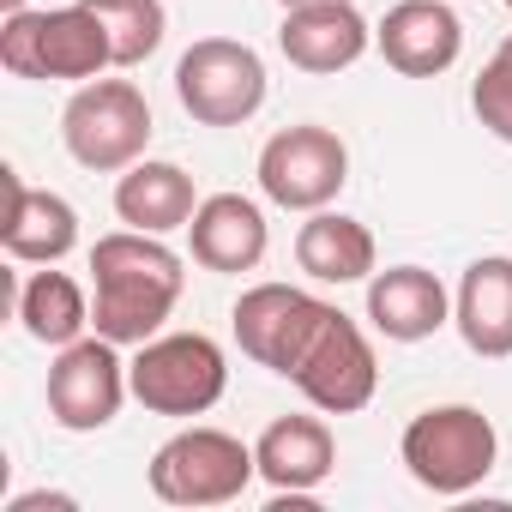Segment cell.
<instances>
[{"label":"cell","instance_id":"cell-1","mask_svg":"<svg viewBox=\"0 0 512 512\" xmlns=\"http://www.w3.org/2000/svg\"><path fill=\"white\" fill-rule=\"evenodd\" d=\"M181 253L163 247V235L145 229H115L91 247V326L109 344H145L163 332V320L181 302Z\"/></svg>","mask_w":512,"mask_h":512},{"label":"cell","instance_id":"cell-2","mask_svg":"<svg viewBox=\"0 0 512 512\" xmlns=\"http://www.w3.org/2000/svg\"><path fill=\"white\" fill-rule=\"evenodd\" d=\"M0 67L13 79H79L91 85L103 67H115V43L109 25L73 0V7H49V13H7L0 19Z\"/></svg>","mask_w":512,"mask_h":512},{"label":"cell","instance_id":"cell-3","mask_svg":"<svg viewBox=\"0 0 512 512\" xmlns=\"http://www.w3.org/2000/svg\"><path fill=\"white\" fill-rule=\"evenodd\" d=\"M404 470L428 488V494H470L494 458H500V434L476 404H434L404 428Z\"/></svg>","mask_w":512,"mask_h":512},{"label":"cell","instance_id":"cell-4","mask_svg":"<svg viewBox=\"0 0 512 512\" xmlns=\"http://www.w3.org/2000/svg\"><path fill=\"white\" fill-rule=\"evenodd\" d=\"M61 139L79 169L121 175L151 145V103L133 79H91L73 91V103L61 115Z\"/></svg>","mask_w":512,"mask_h":512},{"label":"cell","instance_id":"cell-5","mask_svg":"<svg viewBox=\"0 0 512 512\" xmlns=\"http://www.w3.org/2000/svg\"><path fill=\"white\" fill-rule=\"evenodd\" d=\"M253 476H260L253 446L223 428H181L151 458V494L163 506H229L247 494Z\"/></svg>","mask_w":512,"mask_h":512},{"label":"cell","instance_id":"cell-6","mask_svg":"<svg viewBox=\"0 0 512 512\" xmlns=\"http://www.w3.org/2000/svg\"><path fill=\"white\" fill-rule=\"evenodd\" d=\"M127 386L151 416H205L223 398L229 368L205 332H169L139 344V356L127 362Z\"/></svg>","mask_w":512,"mask_h":512},{"label":"cell","instance_id":"cell-7","mask_svg":"<svg viewBox=\"0 0 512 512\" xmlns=\"http://www.w3.org/2000/svg\"><path fill=\"white\" fill-rule=\"evenodd\" d=\"M175 97L199 127H241L266 103V61L235 37H199L175 61Z\"/></svg>","mask_w":512,"mask_h":512},{"label":"cell","instance_id":"cell-8","mask_svg":"<svg viewBox=\"0 0 512 512\" xmlns=\"http://www.w3.org/2000/svg\"><path fill=\"white\" fill-rule=\"evenodd\" d=\"M284 380H296L302 398H308L314 410H326V416H350V410H362V404L374 398V386H380L374 344L362 338V326H356L344 308H326L320 326L308 332V344H302V356L290 362Z\"/></svg>","mask_w":512,"mask_h":512},{"label":"cell","instance_id":"cell-9","mask_svg":"<svg viewBox=\"0 0 512 512\" xmlns=\"http://www.w3.org/2000/svg\"><path fill=\"white\" fill-rule=\"evenodd\" d=\"M350 181V151L332 127H284L260 151V187L284 211H326Z\"/></svg>","mask_w":512,"mask_h":512},{"label":"cell","instance_id":"cell-10","mask_svg":"<svg viewBox=\"0 0 512 512\" xmlns=\"http://www.w3.org/2000/svg\"><path fill=\"white\" fill-rule=\"evenodd\" d=\"M121 344H109L103 332L97 338H79L67 344L55 362H49V416L67 428V434H97L115 422L121 398L133 392L127 386V362L115 356Z\"/></svg>","mask_w":512,"mask_h":512},{"label":"cell","instance_id":"cell-11","mask_svg":"<svg viewBox=\"0 0 512 512\" xmlns=\"http://www.w3.org/2000/svg\"><path fill=\"white\" fill-rule=\"evenodd\" d=\"M326 308L332 302H320V296H308L296 284H253V290H241V302L229 314L235 320V344L260 368L290 374V362L302 356V344H308V332L320 326Z\"/></svg>","mask_w":512,"mask_h":512},{"label":"cell","instance_id":"cell-12","mask_svg":"<svg viewBox=\"0 0 512 512\" xmlns=\"http://www.w3.org/2000/svg\"><path fill=\"white\" fill-rule=\"evenodd\" d=\"M374 49L404 79H440L464 49V25L446 0H398L374 25Z\"/></svg>","mask_w":512,"mask_h":512},{"label":"cell","instance_id":"cell-13","mask_svg":"<svg viewBox=\"0 0 512 512\" xmlns=\"http://www.w3.org/2000/svg\"><path fill=\"white\" fill-rule=\"evenodd\" d=\"M374 31L356 13V0H320V7H290L278 25V49L302 73H344L368 55Z\"/></svg>","mask_w":512,"mask_h":512},{"label":"cell","instance_id":"cell-14","mask_svg":"<svg viewBox=\"0 0 512 512\" xmlns=\"http://www.w3.org/2000/svg\"><path fill=\"white\" fill-rule=\"evenodd\" d=\"M368 320L392 344H422L452 320V296L428 266H386L368 278Z\"/></svg>","mask_w":512,"mask_h":512},{"label":"cell","instance_id":"cell-15","mask_svg":"<svg viewBox=\"0 0 512 512\" xmlns=\"http://www.w3.org/2000/svg\"><path fill=\"white\" fill-rule=\"evenodd\" d=\"M187 241H193V260L205 272H229V278L253 272L266 260V211L241 193H211V199H199Z\"/></svg>","mask_w":512,"mask_h":512},{"label":"cell","instance_id":"cell-16","mask_svg":"<svg viewBox=\"0 0 512 512\" xmlns=\"http://www.w3.org/2000/svg\"><path fill=\"white\" fill-rule=\"evenodd\" d=\"M7 199L13 205H7V223H0L7 253L25 266H61L79 241V211L49 187H25L13 169H7Z\"/></svg>","mask_w":512,"mask_h":512},{"label":"cell","instance_id":"cell-17","mask_svg":"<svg viewBox=\"0 0 512 512\" xmlns=\"http://www.w3.org/2000/svg\"><path fill=\"white\" fill-rule=\"evenodd\" d=\"M452 320H458V338L476 356H488V362L512 356V260L506 253H488V260L464 266Z\"/></svg>","mask_w":512,"mask_h":512},{"label":"cell","instance_id":"cell-18","mask_svg":"<svg viewBox=\"0 0 512 512\" xmlns=\"http://www.w3.org/2000/svg\"><path fill=\"white\" fill-rule=\"evenodd\" d=\"M253 458H260V476L278 494H314L338 470V440H332V428L320 416H278L260 434Z\"/></svg>","mask_w":512,"mask_h":512},{"label":"cell","instance_id":"cell-19","mask_svg":"<svg viewBox=\"0 0 512 512\" xmlns=\"http://www.w3.org/2000/svg\"><path fill=\"white\" fill-rule=\"evenodd\" d=\"M199 211V193H193V175L181 163H151L139 157L133 169H121L115 181V217L127 229H145V235H169V229H187Z\"/></svg>","mask_w":512,"mask_h":512},{"label":"cell","instance_id":"cell-20","mask_svg":"<svg viewBox=\"0 0 512 512\" xmlns=\"http://www.w3.org/2000/svg\"><path fill=\"white\" fill-rule=\"evenodd\" d=\"M296 266L314 284H362L374 278V235L344 211H314L296 235Z\"/></svg>","mask_w":512,"mask_h":512},{"label":"cell","instance_id":"cell-21","mask_svg":"<svg viewBox=\"0 0 512 512\" xmlns=\"http://www.w3.org/2000/svg\"><path fill=\"white\" fill-rule=\"evenodd\" d=\"M19 320H25V332H31L37 344L67 350V344L85 338L91 302H85V290H79L67 272L49 266V272H31V278H25V290H19Z\"/></svg>","mask_w":512,"mask_h":512},{"label":"cell","instance_id":"cell-22","mask_svg":"<svg viewBox=\"0 0 512 512\" xmlns=\"http://www.w3.org/2000/svg\"><path fill=\"white\" fill-rule=\"evenodd\" d=\"M85 7L109 25L115 67H145L163 49V31H169L163 0H85Z\"/></svg>","mask_w":512,"mask_h":512},{"label":"cell","instance_id":"cell-23","mask_svg":"<svg viewBox=\"0 0 512 512\" xmlns=\"http://www.w3.org/2000/svg\"><path fill=\"white\" fill-rule=\"evenodd\" d=\"M470 109H476V121H482L494 139L512 145V55H506V49H494V61L476 73V85H470Z\"/></svg>","mask_w":512,"mask_h":512},{"label":"cell","instance_id":"cell-24","mask_svg":"<svg viewBox=\"0 0 512 512\" xmlns=\"http://www.w3.org/2000/svg\"><path fill=\"white\" fill-rule=\"evenodd\" d=\"M7 512H73V494H19Z\"/></svg>","mask_w":512,"mask_h":512},{"label":"cell","instance_id":"cell-25","mask_svg":"<svg viewBox=\"0 0 512 512\" xmlns=\"http://www.w3.org/2000/svg\"><path fill=\"white\" fill-rule=\"evenodd\" d=\"M278 7H284V13H290V7H320V0H278Z\"/></svg>","mask_w":512,"mask_h":512},{"label":"cell","instance_id":"cell-26","mask_svg":"<svg viewBox=\"0 0 512 512\" xmlns=\"http://www.w3.org/2000/svg\"><path fill=\"white\" fill-rule=\"evenodd\" d=\"M0 13H25V0H0Z\"/></svg>","mask_w":512,"mask_h":512},{"label":"cell","instance_id":"cell-27","mask_svg":"<svg viewBox=\"0 0 512 512\" xmlns=\"http://www.w3.org/2000/svg\"><path fill=\"white\" fill-rule=\"evenodd\" d=\"M500 49H506V55H512V31H506V43H500Z\"/></svg>","mask_w":512,"mask_h":512},{"label":"cell","instance_id":"cell-28","mask_svg":"<svg viewBox=\"0 0 512 512\" xmlns=\"http://www.w3.org/2000/svg\"><path fill=\"white\" fill-rule=\"evenodd\" d=\"M500 7H512V0H500Z\"/></svg>","mask_w":512,"mask_h":512}]
</instances>
